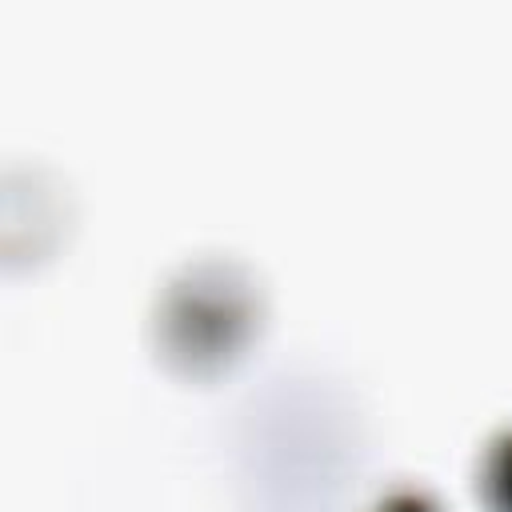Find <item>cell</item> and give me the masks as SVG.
Segmentation results:
<instances>
[{
    "label": "cell",
    "instance_id": "obj_1",
    "mask_svg": "<svg viewBox=\"0 0 512 512\" xmlns=\"http://www.w3.org/2000/svg\"><path fill=\"white\" fill-rule=\"evenodd\" d=\"M264 332L260 280L228 256H200L168 276L152 312L156 360L192 384L228 376Z\"/></svg>",
    "mask_w": 512,
    "mask_h": 512
},
{
    "label": "cell",
    "instance_id": "obj_3",
    "mask_svg": "<svg viewBox=\"0 0 512 512\" xmlns=\"http://www.w3.org/2000/svg\"><path fill=\"white\" fill-rule=\"evenodd\" d=\"M368 512H444V504L428 488H392Z\"/></svg>",
    "mask_w": 512,
    "mask_h": 512
},
{
    "label": "cell",
    "instance_id": "obj_2",
    "mask_svg": "<svg viewBox=\"0 0 512 512\" xmlns=\"http://www.w3.org/2000/svg\"><path fill=\"white\" fill-rule=\"evenodd\" d=\"M476 500L484 512H512V424L500 428L476 460Z\"/></svg>",
    "mask_w": 512,
    "mask_h": 512
}]
</instances>
